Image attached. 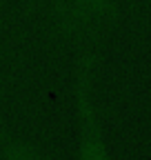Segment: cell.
I'll list each match as a JSON object with an SVG mask.
<instances>
[{"instance_id":"cell-2","label":"cell","mask_w":151,"mask_h":160,"mask_svg":"<svg viewBox=\"0 0 151 160\" xmlns=\"http://www.w3.org/2000/svg\"><path fill=\"white\" fill-rule=\"evenodd\" d=\"M118 0H53V22L60 36L76 38L91 31Z\"/></svg>"},{"instance_id":"cell-3","label":"cell","mask_w":151,"mask_h":160,"mask_svg":"<svg viewBox=\"0 0 151 160\" xmlns=\"http://www.w3.org/2000/svg\"><path fill=\"white\" fill-rule=\"evenodd\" d=\"M2 160H49L38 147L25 142L18 138H7L5 149H2Z\"/></svg>"},{"instance_id":"cell-1","label":"cell","mask_w":151,"mask_h":160,"mask_svg":"<svg viewBox=\"0 0 151 160\" xmlns=\"http://www.w3.org/2000/svg\"><path fill=\"white\" fill-rule=\"evenodd\" d=\"M73 100L76 120H78L76 160H113V151L102 129L96 100V56L89 49L82 51L76 60Z\"/></svg>"},{"instance_id":"cell-4","label":"cell","mask_w":151,"mask_h":160,"mask_svg":"<svg viewBox=\"0 0 151 160\" xmlns=\"http://www.w3.org/2000/svg\"><path fill=\"white\" fill-rule=\"evenodd\" d=\"M149 9H151V0H149Z\"/></svg>"}]
</instances>
